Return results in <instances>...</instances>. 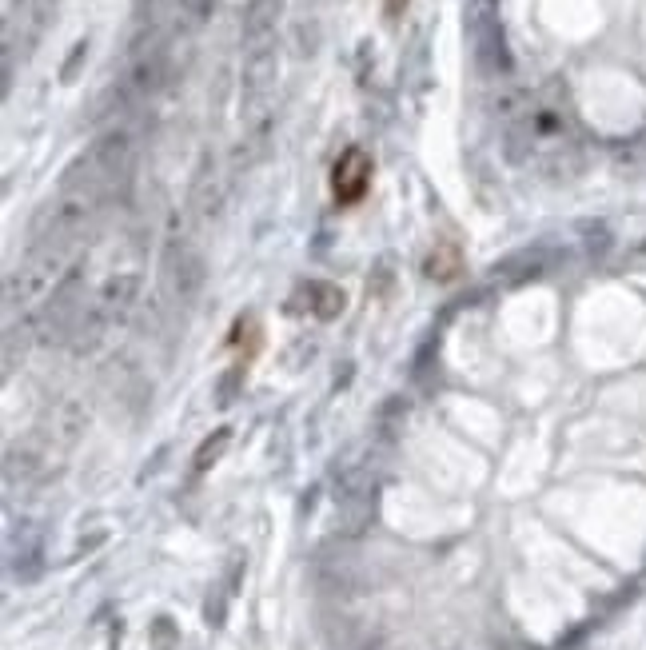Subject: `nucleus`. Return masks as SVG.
<instances>
[{"label":"nucleus","mask_w":646,"mask_h":650,"mask_svg":"<svg viewBox=\"0 0 646 650\" xmlns=\"http://www.w3.org/2000/svg\"><path fill=\"white\" fill-rule=\"evenodd\" d=\"M371 188V160L363 148H347L331 168V192L339 204H359Z\"/></svg>","instance_id":"1"},{"label":"nucleus","mask_w":646,"mask_h":650,"mask_svg":"<svg viewBox=\"0 0 646 650\" xmlns=\"http://www.w3.org/2000/svg\"><path fill=\"white\" fill-rule=\"evenodd\" d=\"M383 8H387V16H399L407 8V0H383Z\"/></svg>","instance_id":"2"}]
</instances>
